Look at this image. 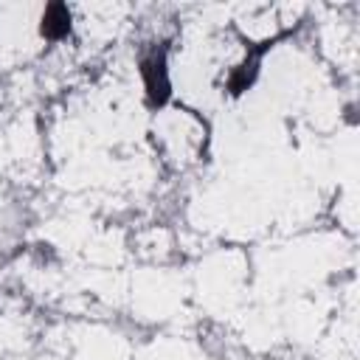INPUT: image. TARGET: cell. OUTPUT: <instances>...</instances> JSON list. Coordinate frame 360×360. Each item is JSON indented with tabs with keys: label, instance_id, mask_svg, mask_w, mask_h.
<instances>
[{
	"label": "cell",
	"instance_id": "2",
	"mask_svg": "<svg viewBox=\"0 0 360 360\" xmlns=\"http://www.w3.org/2000/svg\"><path fill=\"white\" fill-rule=\"evenodd\" d=\"M70 31V11L62 3H51L42 14V34L48 39H59Z\"/></svg>",
	"mask_w": 360,
	"mask_h": 360
},
{
	"label": "cell",
	"instance_id": "1",
	"mask_svg": "<svg viewBox=\"0 0 360 360\" xmlns=\"http://www.w3.org/2000/svg\"><path fill=\"white\" fill-rule=\"evenodd\" d=\"M143 87L152 98V104H163L169 96V76H166V62L160 53H152L149 59H143Z\"/></svg>",
	"mask_w": 360,
	"mask_h": 360
}]
</instances>
